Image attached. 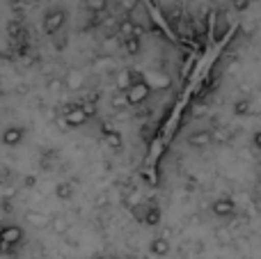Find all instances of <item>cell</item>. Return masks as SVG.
<instances>
[{
    "mask_svg": "<svg viewBox=\"0 0 261 259\" xmlns=\"http://www.w3.org/2000/svg\"><path fill=\"white\" fill-rule=\"evenodd\" d=\"M21 243H23V229L18 225L0 227V252L3 255H16Z\"/></svg>",
    "mask_w": 261,
    "mask_h": 259,
    "instance_id": "obj_1",
    "label": "cell"
},
{
    "mask_svg": "<svg viewBox=\"0 0 261 259\" xmlns=\"http://www.w3.org/2000/svg\"><path fill=\"white\" fill-rule=\"evenodd\" d=\"M124 94V101H126L128 106H140V103H144V101L149 99V94H151V90H149L147 85H144L140 78H135L133 83L126 87V90L122 92Z\"/></svg>",
    "mask_w": 261,
    "mask_h": 259,
    "instance_id": "obj_2",
    "label": "cell"
},
{
    "mask_svg": "<svg viewBox=\"0 0 261 259\" xmlns=\"http://www.w3.org/2000/svg\"><path fill=\"white\" fill-rule=\"evenodd\" d=\"M149 9H147V5L142 3V0H138V3H133V7H130V14H128V21L135 25V30L138 32H142V30H147L149 28Z\"/></svg>",
    "mask_w": 261,
    "mask_h": 259,
    "instance_id": "obj_3",
    "label": "cell"
},
{
    "mask_svg": "<svg viewBox=\"0 0 261 259\" xmlns=\"http://www.w3.org/2000/svg\"><path fill=\"white\" fill-rule=\"evenodd\" d=\"M140 81H142L151 92L167 90V87L172 85L170 76H165V73H161V71H144L142 76H140Z\"/></svg>",
    "mask_w": 261,
    "mask_h": 259,
    "instance_id": "obj_4",
    "label": "cell"
},
{
    "mask_svg": "<svg viewBox=\"0 0 261 259\" xmlns=\"http://www.w3.org/2000/svg\"><path fill=\"white\" fill-rule=\"evenodd\" d=\"M64 23H67V12L64 9H50L44 18V30L48 35H58L64 28Z\"/></svg>",
    "mask_w": 261,
    "mask_h": 259,
    "instance_id": "obj_5",
    "label": "cell"
},
{
    "mask_svg": "<svg viewBox=\"0 0 261 259\" xmlns=\"http://www.w3.org/2000/svg\"><path fill=\"white\" fill-rule=\"evenodd\" d=\"M87 119H90V115L83 110L81 103H78V106H69V108L64 110V124H67V126H71V128L83 126Z\"/></svg>",
    "mask_w": 261,
    "mask_h": 259,
    "instance_id": "obj_6",
    "label": "cell"
},
{
    "mask_svg": "<svg viewBox=\"0 0 261 259\" xmlns=\"http://www.w3.org/2000/svg\"><path fill=\"white\" fill-rule=\"evenodd\" d=\"M62 83H64V87L67 90H81L83 85H85V73L81 71V69H69L67 73H64V78H62Z\"/></svg>",
    "mask_w": 261,
    "mask_h": 259,
    "instance_id": "obj_7",
    "label": "cell"
},
{
    "mask_svg": "<svg viewBox=\"0 0 261 259\" xmlns=\"http://www.w3.org/2000/svg\"><path fill=\"white\" fill-rule=\"evenodd\" d=\"M23 136H25V131H23L21 126H9V128H5L3 131V145L5 147H18L23 142Z\"/></svg>",
    "mask_w": 261,
    "mask_h": 259,
    "instance_id": "obj_8",
    "label": "cell"
},
{
    "mask_svg": "<svg viewBox=\"0 0 261 259\" xmlns=\"http://www.w3.org/2000/svg\"><path fill=\"white\" fill-rule=\"evenodd\" d=\"M236 211V202L231 200V197H220V200L213 202V214L218 216V218H227V216H231Z\"/></svg>",
    "mask_w": 261,
    "mask_h": 259,
    "instance_id": "obj_9",
    "label": "cell"
},
{
    "mask_svg": "<svg viewBox=\"0 0 261 259\" xmlns=\"http://www.w3.org/2000/svg\"><path fill=\"white\" fill-rule=\"evenodd\" d=\"M213 142V136L208 128H202V131H195L188 136V145L190 147H197V149H202V147H208Z\"/></svg>",
    "mask_w": 261,
    "mask_h": 259,
    "instance_id": "obj_10",
    "label": "cell"
},
{
    "mask_svg": "<svg viewBox=\"0 0 261 259\" xmlns=\"http://www.w3.org/2000/svg\"><path fill=\"white\" fill-rule=\"evenodd\" d=\"M25 220H28V223H30L35 229H48L50 216H48V214H41V211H28V214H25Z\"/></svg>",
    "mask_w": 261,
    "mask_h": 259,
    "instance_id": "obj_11",
    "label": "cell"
},
{
    "mask_svg": "<svg viewBox=\"0 0 261 259\" xmlns=\"http://www.w3.org/2000/svg\"><path fill=\"white\" fill-rule=\"evenodd\" d=\"M48 227L53 229L55 234H67L69 229H71V220L67 218V216H62V214H58V216H50V223H48Z\"/></svg>",
    "mask_w": 261,
    "mask_h": 259,
    "instance_id": "obj_12",
    "label": "cell"
},
{
    "mask_svg": "<svg viewBox=\"0 0 261 259\" xmlns=\"http://www.w3.org/2000/svg\"><path fill=\"white\" fill-rule=\"evenodd\" d=\"M149 250H151L153 257H165V255H170V241H167V239H163V237H158V239H153V241H151Z\"/></svg>",
    "mask_w": 261,
    "mask_h": 259,
    "instance_id": "obj_13",
    "label": "cell"
},
{
    "mask_svg": "<svg viewBox=\"0 0 261 259\" xmlns=\"http://www.w3.org/2000/svg\"><path fill=\"white\" fill-rule=\"evenodd\" d=\"M227 28H229V23H227V16L225 14H216V25H213V39L216 41H220L222 37L227 35Z\"/></svg>",
    "mask_w": 261,
    "mask_h": 259,
    "instance_id": "obj_14",
    "label": "cell"
},
{
    "mask_svg": "<svg viewBox=\"0 0 261 259\" xmlns=\"http://www.w3.org/2000/svg\"><path fill=\"white\" fill-rule=\"evenodd\" d=\"M133 73H135V71H128V69H124V71H119V73H117V81H115V85H117V90H119V92H124V90H126V87L130 85V83L135 81Z\"/></svg>",
    "mask_w": 261,
    "mask_h": 259,
    "instance_id": "obj_15",
    "label": "cell"
},
{
    "mask_svg": "<svg viewBox=\"0 0 261 259\" xmlns=\"http://www.w3.org/2000/svg\"><path fill=\"white\" fill-rule=\"evenodd\" d=\"M142 223H147V225L161 223V211H158V206H147V211H144V216H142Z\"/></svg>",
    "mask_w": 261,
    "mask_h": 259,
    "instance_id": "obj_16",
    "label": "cell"
},
{
    "mask_svg": "<svg viewBox=\"0 0 261 259\" xmlns=\"http://www.w3.org/2000/svg\"><path fill=\"white\" fill-rule=\"evenodd\" d=\"M119 35H122L124 39H128V37H138L140 32L135 30V25H133V23L128 21V18H124V21L119 23Z\"/></svg>",
    "mask_w": 261,
    "mask_h": 259,
    "instance_id": "obj_17",
    "label": "cell"
},
{
    "mask_svg": "<svg viewBox=\"0 0 261 259\" xmlns=\"http://www.w3.org/2000/svg\"><path fill=\"white\" fill-rule=\"evenodd\" d=\"M85 7L90 9L92 14H101L108 7V0H85Z\"/></svg>",
    "mask_w": 261,
    "mask_h": 259,
    "instance_id": "obj_18",
    "label": "cell"
},
{
    "mask_svg": "<svg viewBox=\"0 0 261 259\" xmlns=\"http://www.w3.org/2000/svg\"><path fill=\"white\" fill-rule=\"evenodd\" d=\"M55 193H58V197H60V200H71V195H73V188H71V184H69V182H64V184H58V188H55Z\"/></svg>",
    "mask_w": 261,
    "mask_h": 259,
    "instance_id": "obj_19",
    "label": "cell"
},
{
    "mask_svg": "<svg viewBox=\"0 0 261 259\" xmlns=\"http://www.w3.org/2000/svg\"><path fill=\"white\" fill-rule=\"evenodd\" d=\"M124 48H126L128 55H138L140 53V37H128V39H124Z\"/></svg>",
    "mask_w": 261,
    "mask_h": 259,
    "instance_id": "obj_20",
    "label": "cell"
},
{
    "mask_svg": "<svg viewBox=\"0 0 261 259\" xmlns=\"http://www.w3.org/2000/svg\"><path fill=\"white\" fill-rule=\"evenodd\" d=\"M106 142H108V147H113V149H119V147H122V136L106 128Z\"/></svg>",
    "mask_w": 261,
    "mask_h": 259,
    "instance_id": "obj_21",
    "label": "cell"
},
{
    "mask_svg": "<svg viewBox=\"0 0 261 259\" xmlns=\"http://www.w3.org/2000/svg\"><path fill=\"white\" fill-rule=\"evenodd\" d=\"M62 87H64L62 78H55V81H50V83H48V90H50V92H60Z\"/></svg>",
    "mask_w": 261,
    "mask_h": 259,
    "instance_id": "obj_22",
    "label": "cell"
},
{
    "mask_svg": "<svg viewBox=\"0 0 261 259\" xmlns=\"http://www.w3.org/2000/svg\"><path fill=\"white\" fill-rule=\"evenodd\" d=\"M234 7L239 9V12H243V9L250 7V0H234Z\"/></svg>",
    "mask_w": 261,
    "mask_h": 259,
    "instance_id": "obj_23",
    "label": "cell"
},
{
    "mask_svg": "<svg viewBox=\"0 0 261 259\" xmlns=\"http://www.w3.org/2000/svg\"><path fill=\"white\" fill-rule=\"evenodd\" d=\"M248 108H250V103H248V101H243V103H236V113H239V115L248 113Z\"/></svg>",
    "mask_w": 261,
    "mask_h": 259,
    "instance_id": "obj_24",
    "label": "cell"
},
{
    "mask_svg": "<svg viewBox=\"0 0 261 259\" xmlns=\"http://www.w3.org/2000/svg\"><path fill=\"white\" fill-rule=\"evenodd\" d=\"M9 35H12V37L18 35V23H9Z\"/></svg>",
    "mask_w": 261,
    "mask_h": 259,
    "instance_id": "obj_25",
    "label": "cell"
}]
</instances>
